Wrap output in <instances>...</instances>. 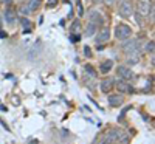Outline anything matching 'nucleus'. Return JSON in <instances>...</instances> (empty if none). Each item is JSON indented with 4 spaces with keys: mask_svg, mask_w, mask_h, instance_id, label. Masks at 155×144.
<instances>
[{
    "mask_svg": "<svg viewBox=\"0 0 155 144\" xmlns=\"http://www.w3.org/2000/svg\"><path fill=\"white\" fill-rule=\"evenodd\" d=\"M132 34V30L130 27H127V25H118L115 30V36L116 39H120V41H126V39H129Z\"/></svg>",
    "mask_w": 155,
    "mask_h": 144,
    "instance_id": "1",
    "label": "nucleus"
},
{
    "mask_svg": "<svg viewBox=\"0 0 155 144\" xmlns=\"http://www.w3.org/2000/svg\"><path fill=\"white\" fill-rule=\"evenodd\" d=\"M123 50L126 51V54H135L138 50V41L137 39H127L123 44Z\"/></svg>",
    "mask_w": 155,
    "mask_h": 144,
    "instance_id": "2",
    "label": "nucleus"
},
{
    "mask_svg": "<svg viewBox=\"0 0 155 144\" xmlns=\"http://www.w3.org/2000/svg\"><path fill=\"white\" fill-rule=\"evenodd\" d=\"M118 12H120V16H121V17H130V16H132V12H134L130 2H127V0L121 2V3H120V8H118Z\"/></svg>",
    "mask_w": 155,
    "mask_h": 144,
    "instance_id": "3",
    "label": "nucleus"
},
{
    "mask_svg": "<svg viewBox=\"0 0 155 144\" xmlns=\"http://www.w3.org/2000/svg\"><path fill=\"white\" fill-rule=\"evenodd\" d=\"M150 11V2L149 0H140L138 3V14L140 16H149Z\"/></svg>",
    "mask_w": 155,
    "mask_h": 144,
    "instance_id": "4",
    "label": "nucleus"
},
{
    "mask_svg": "<svg viewBox=\"0 0 155 144\" xmlns=\"http://www.w3.org/2000/svg\"><path fill=\"white\" fill-rule=\"evenodd\" d=\"M109 39H110V28L109 27H104V28L99 31V34L96 37V42L98 44H106Z\"/></svg>",
    "mask_w": 155,
    "mask_h": 144,
    "instance_id": "5",
    "label": "nucleus"
},
{
    "mask_svg": "<svg viewBox=\"0 0 155 144\" xmlns=\"http://www.w3.org/2000/svg\"><path fill=\"white\" fill-rule=\"evenodd\" d=\"M88 22H92L95 25H101V23H104V20H102V16L99 14V11L96 9H92L88 12Z\"/></svg>",
    "mask_w": 155,
    "mask_h": 144,
    "instance_id": "6",
    "label": "nucleus"
},
{
    "mask_svg": "<svg viewBox=\"0 0 155 144\" xmlns=\"http://www.w3.org/2000/svg\"><path fill=\"white\" fill-rule=\"evenodd\" d=\"M118 74L123 77L124 81H127V79H132V77H134L132 70H130V68H127L126 65H120V67H118Z\"/></svg>",
    "mask_w": 155,
    "mask_h": 144,
    "instance_id": "7",
    "label": "nucleus"
},
{
    "mask_svg": "<svg viewBox=\"0 0 155 144\" xmlns=\"http://www.w3.org/2000/svg\"><path fill=\"white\" fill-rule=\"evenodd\" d=\"M99 85H101V91H102V93H109V91L113 88V85H115V81L110 79V77H107V79H102Z\"/></svg>",
    "mask_w": 155,
    "mask_h": 144,
    "instance_id": "8",
    "label": "nucleus"
},
{
    "mask_svg": "<svg viewBox=\"0 0 155 144\" xmlns=\"http://www.w3.org/2000/svg\"><path fill=\"white\" fill-rule=\"evenodd\" d=\"M116 85H118V90L123 91V93H134V87L127 84L126 81H116Z\"/></svg>",
    "mask_w": 155,
    "mask_h": 144,
    "instance_id": "9",
    "label": "nucleus"
},
{
    "mask_svg": "<svg viewBox=\"0 0 155 144\" xmlns=\"http://www.w3.org/2000/svg\"><path fill=\"white\" fill-rule=\"evenodd\" d=\"M3 17H5V20H6L8 25H12V23L16 22V12L12 11V9H5L3 11Z\"/></svg>",
    "mask_w": 155,
    "mask_h": 144,
    "instance_id": "10",
    "label": "nucleus"
},
{
    "mask_svg": "<svg viewBox=\"0 0 155 144\" xmlns=\"http://www.w3.org/2000/svg\"><path fill=\"white\" fill-rule=\"evenodd\" d=\"M109 104L112 107H120L123 104V98L120 95H112V96H109Z\"/></svg>",
    "mask_w": 155,
    "mask_h": 144,
    "instance_id": "11",
    "label": "nucleus"
},
{
    "mask_svg": "<svg viewBox=\"0 0 155 144\" xmlns=\"http://www.w3.org/2000/svg\"><path fill=\"white\" fill-rule=\"evenodd\" d=\"M95 31H96V25H95V23H92V22H88L87 28H85V36H87V37L93 36V34H95Z\"/></svg>",
    "mask_w": 155,
    "mask_h": 144,
    "instance_id": "12",
    "label": "nucleus"
},
{
    "mask_svg": "<svg viewBox=\"0 0 155 144\" xmlns=\"http://www.w3.org/2000/svg\"><path fill=\"white\" fill-rule=\"evenodd\" d=\"M112 67H113V62L112 61H104V62L101 64V71L102 73H109Z\"/></svg>",
    "mask_w": 155,
    "mask_h": 144,
    "instance_id": "13",
    "label": "nucleus"
},
{
    "mask_svg": "<svg viewBox=\"0 0 155 144\" xmlns=\"http://www.w3.org/2000/svg\"><path fill=\"white\" fill-rule=\"evenodd\" d=\"M20 23H22V27H23V31H25V33H30V31H31V27H30L31 22H30L27 17H22V19H20Z\"/></svg>",
    "mask_w": 155,
    "mask_h": 144,
    "instance_id": "14",
    "label": "nucleus"
},
{
    "mask_svg": "<svg viewBox=\"0 0 155 144\" xmlns=\"http://www.w3.org/2000/svg\"><path fill=\"white\" fill-rule=\"evenodd\" d=\"M39 3H41V0H30V3H28V8H30V11H34V9H37Z\"/></svg>",
    "mask_w": 155,
    "mask_h": 144,
    "instance_id": "15",
    "label": "nucleus"
},
{
    "mask_svg": "<svg viewBox=\"0 0 155 144\" xmlns=\"http://www.w3.org/2000/svg\"><path fill=\"white\" fill-rule=\"evenodd\" d=\"M79 28H81V22L76 19V20L73 22V25H71V33H76V31H79Z\"/></svg>",
    "mask_w": 155,
    "mask_h": 144,
    "instance_id": "16",
    "label": "nucleus"
},
{
    "mask_svg": "<svg viewBox=\"0 0 155 144\" xmlns=\"http://www.w3.org/2000/svg\"><path fill=\"white\" fill-rule=\"evenodd\" d=\"M85 71H87L90 76H92V77H95V76H96V71H95V68L92 67V65H85Z\"/></svg>",
    "mask_w": 155,
    "mask_h": 144,
    "instance_id": "17",
    "label": "nucleus"
},
{
    "mask_svg": "<svg viewBox=\"0 0 155 144\" xmlns=\"http://www.w3.org/2000/svg\"><path fill=\"white\" fill-rule=\"evenodd\" d=\"M70 41H71V42H79V41H81V36H79V34H76V33H71Z\"/></svg>",
    "mask_w": 155,
    "mask_h": 144,
    "instance_id": "18",
    "label": "nucleus"
},
{
    "mask_svg": "<svg viewBox=\"0 0 155 144\" xmlns=\"http://www.w3.org/2000/svg\"><path fill=\"white\" fill-rule=\"evenodd\" d=\"M76 5H78V14L82 16V14H84V9H82V3H81V0H76Z\"/></svg>",
    "mask_w": 155,
    "mask_h": 144,
    "instance_id": "19",
    "label": "nucleus"
},
{
    "mask_svg": "<svg viewBox=\"0 0 155 144\" xmlns=\"http://www.w3.org/2000/svg\"><path fill=\"white\" fill-rule=\"evenodd\" d=\"M153 48H155L153 41H152V42H149V44L146 45V51H147V53H153Z\"/></svg>",
    "mask_w": 155,
    "mask_h": 144,
    "instance_id": "20",
    "label": "nucleus"
},
{
    "mask_svg": "<svg viewBox=\"0 0 155 144\" xmlns=\"http://www.w3.org/2000/svg\"><path fill=\"white\" fill-rule=\"evenodd\" d=\"M20 12H22L23 16H27V14H30L31 11H30V8H28V6H22V8H20Z\"/></svg>",
    "mask_w": 155,
    "mask_h": 144,
    "instance_id": "21",
    "label": "nucleus"
},
{
    "mask_svg": "<svg viewBox=\"0 0 155 144\" xmlns=\"http://www.w3.org/2000/svg\"><path fill=\"white\" fill-rule=\"evenodd\" d=\"M84 54H85V57H90L92 56V50H90L88 47H84Z\"/></svg>",
    "mask_w": 155,
    "mask_h": 144,
    "instance_id": "22",
    "label": "nucleus"
},
{
    "mask_svg": "<svg viewBox=\"0 0 155 144\" xmlns=\"http://www.w3.org/2000/svg\"><path fill=\"white\" fill-rule=\"evenodd\" d=\"M56 5H58V0H48V2H47V6H48V8L56 6Z\"/></svg>",
    "mask_w": 155,
    "mask_h": 144,
    "instance_id": "23",
    "label": "nucleus"
},
{
    "mask_svg": "<svg viewBox=\"0 0 155 144\" xmlns=\"http://www.w3.org/2000/svg\"><path fill=\"white\" fill-rule=\"evenodd\" d=\"M104 2H106V3H107V5H112V3H113V2H115V0H104Z\"/></svg>",
    "mask_w": 155,
    "mask_h": 144,
    "instance_id": "24",
    "label": "nucleus"
},
{
    "mask_svg": "<svg viewBox=\"0 0 155 144\" xmlns=\"http://www.w3.org/2000/svg\"><path fill=\"white\" fill-rule=\"evenodd\" d=\"M137 22H138V23L141 22V16H140V14H137Z\"/></svg>",
    "mask_w": 155,
    "mask_h": 144,
    "instance_id": "25",
    "label": "nucleus"
},
{
    "mask_svg": "<svg viewBox=\"0 0 155 144\" xmlns=\"http://www.w3.org/2000/svg\"><path fill=\"white\" fill-rule=\"evenodd\" d=\"M3 3H6V5H9V3H11V0H3Z\"/></svg>",
    "mask_w": 155,
    "mask_h": 144,
    "instance_id": "26",
    "label": "nucleus"
},
{
    "mask_svg": "<svg viewBox=\"0 0 155 144\" xmlns=\"http://www.w3.org/2000/svg\"><path fill=\"white\" fill-rule=\"evenodd\" d=\"M93 2H95V3H101V2H102V0H93Z\"/></svg>",
    "mask_w": 155,
    "mask_h": 144,
    "instance_id": "27",
    "label": "nucleus"
},
{
    "mask_svg": "<svg viewBox=\"0 0 155 144\" xmlns=\"http://www.w3.org/2000/svg\"><path fill=\"white\" fill-rule=\"evenodd\" d=\"M120 2H124V0H120Z\"/></svg>",
    "mask_w": 155,
    "mask_h": 144,
    "instance_id": "28",
    "label": "nucleus"
}]
</instances>
